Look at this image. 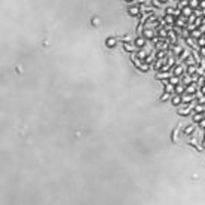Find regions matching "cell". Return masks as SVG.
I'll return each mask as SVG.
<instances>
[{
	"label": "cell",
	"mask_w": 205,
	"mask_h": 205,
	"mask_svg": "<svg viewBox=\"0 0 205 205\" xmlns=\"http://www.w3.org/2000/svg\"><path fill=\"white\" fill-rule=\"evenodd\" d=\"M146 40H147V39H146L144 36H138V37H135L132 42H134V45H135L137 49H141V48H146V43H147Z\"/></svg>",
	"instance_id": "obj_1"
},
{
	"label": "cell",
	"mask_w": 205,
	"mask_h": 205,
	"mask_svg": "<svg viewBox=\"0 0 205 205\" xmlns=\"http://www.w3.org/2000/svg\"><path fill=\"white\" fill-rule=\"evenodd\" d=\"M140 11H141V6H138V5H132V6H128V13L131 15V16H138L140 15Z\"/></svg>",
	"instance_id": "obj_2"
},
{
	"label": "cell",
	"mask_w": 205,
	"mask_h": 205,
	"mask_svg": "<svg viewBox=\"0 0 205 205\" xmlns=\"http://www.w3.org/2000/svg\"><path fill=\"white\" fill-rule=\"evenodd\" d=\"M186 68H187V67H186L184 64H177V66L174 67V76H180V77H182Z\"/></svg>",
	"instance_id": "obj_3"
},
{
	"label": "cell",
	"mask_w": 205,
	"mask_h": 205,
	"mask_svg": "<svg viewBox=\"0 0 205 205\" xmlns=\"http://www.w3.org/2000/svg\"><path fill=\"white\" fill-rule=\"evenodd\" d=\"M141 36H144L147 40H153V37H155V31L153 30H150L147 27H144V30H143V34Z\"/></svg>",
	"instance_id": "obj_4"
},
{
	"label": "cell",
	"mask_w": 205,
	"mask_h": 205,
	"mask_svg": "<svg viewBox=\"0 0 205 205\" xmlns=\"http://www.w3.org/2000/svg\"><path fill=\"white\" fill-rule=\"evenodd\" d=\"M186 92H187V94H192V95H196V92H198V85H196V82L187 85V86H186Z\"/></svg>",
	"instance_id": "obj_5"
},
{
	"label": "cell",
	"mask_w": 205,
	"mask_h": 205,
	"mask_svg": "<svg viewBox=\"0 0 205 205\" xmlns=\"http://www.w3.org/2000/svg\"><path fill=\"white\" fill-rule=\"evenodd\" d=\"M171 104H172V106H180V104H183V97L178 95V94L172 95V97H171Z\"/></svg>",
	"instance_id": "obj_6"
},
{
	"label": "cell",
	"mask_w": 205,
	"mask_h": 205,
	"mask_svg": "<svg viewBox=\"0 0 205 205\" xmlns=\"http://www.w3.org/2000/svg\"><path fill=\"white\" fill-rule=\"evenodd\" d=\"M175 94H178V95L186 94V85H184V83H178V85H175Z\"/></svg>",
	"instance_id": "obj_7"
},
{
	"label": "cell",
	"mask_w": 205,
	"mask_h": 205,
	"mask_svg": "<svg viewBox=\"0 0 205 205\" xmlns=\"http://www.w3.org/2000/svg\"><path fill=\"white\" fill-rule=\"evenodd\" d=\"M205 117V113H193L192 116V120H193V124H199L202 119Z\"/></svg>",
	"instance_id": "obj_8"
},
{
	"label": "cell",
	"mask_w": 205,
	"mask_h": 205,
	"mask_svg": "<svg viewBox=\"0 0 205 205\" xmlns=\"http://www.w3.org/2000/svg\"><path fill=\"white\" fill-rule=\"evenodd\" d=\"M106 45L109 46V48H114V46L117 45V40H116L114 37H109V39H107V42H106Z\"/></svg>",
	"instance_id": "obj_9"
},
{
	"label": "cell",
	"mask_w": 205,
	"mask_h": 205,
	"mask_svg": "<svg viewBox=\"0 0 205 205\" xmlns=\"http://www.w3.org/2000/svg\"><path fill=\"white\" fill-rule=\"evenodd\" d=\"M196 131V125H190V126H187L186 129H184V134L186 135H190L192 132H195Z\"/></svg>",
	"instance_id": "obj_10"
},
{
	"label": "cell",
	"mask_w": 205,
	"mask_h": 205,
	"mask_svg": "<svg viewBox=\"0 0 205 205\" xmlns=\"http://www.w3.org/2000/svg\"><path fill=\"white\" fill-rule=\"evenodd\" d=\"M167 100H171V94H168V92H164V94L160 95L159 101H167Z\"/></svg>",
	"instance_id": "obj_11"
},
{
	"label": "cell",
	"mask_w": 205,
	"mask_h": 205,
	"mask_svg": "<svg viewBox=\"0 0 205 205\" xmlns=\"http://www.w3.org/2000/svg\"><path fill=\"white\" fill-rule=\"evenodd\" d=\"M199 126H201V128H204V129H205V117L202 119V120H201V122H199Z\"/></svg>",
	"instance_id": "obj_12"
},
{
	"label": "cell",
	"mask_w": 205,
	"mask_h": 205,
	"mask_svg": "<svg viewBox=\"0 0 205 205\" xmlns=\"http://www.w3.org/2000/svg\"><path fill=\"white\" fill-rule=\"evenodd\" d=\"M126 3H131V2H135V0H125Z\"/></svg>",
	"instance_id": "obj_13"
},
{
	"label": "cell",
	"mask_w": 205,
	"mask_h": 205,
	"mask_svg": "<svg viewBox=\"0 0 205 205\" xmlns=\"http://www.w3.org/2000/svg\"><path fill=\"white\" fill-rule=\"evenodd\" d=\"M159 2H162V3H165V2H167V0H159Z\"/></svg>",
	"instance_id": "obj_14"
}]
</instances>
